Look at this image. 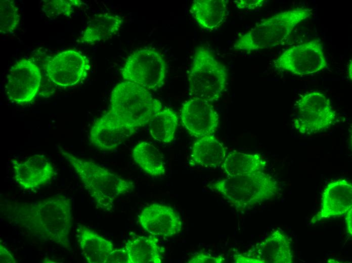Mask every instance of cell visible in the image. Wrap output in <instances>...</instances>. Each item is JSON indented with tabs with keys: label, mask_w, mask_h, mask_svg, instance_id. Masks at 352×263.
Segmentation results:
<instances>
[{
	"label": "cell",
	"mask_w": 352,
	"mask_h": 263,
	"mask_svg": "<svg viewBox=\"0 0 352 263\" xmlns=\"http://www.w3.org/2000/svg\"><path fill=\"white\" fill-rule=\"evenodd\" d=\"M188 79L192 97L211 103L217 101L226 89L228 70L209 49L200 47L195 49Z\"/></svg>",
	"instance_id": "8992f818"
},
{
	"label": "cell",
	"mask_w": 352,
	"mask_h": 263,
	"mask_svg": "<svg viewBox=\"0 0 352 263\" xmlns=\"http://www.w3.org/2000/svg\"><path fill=\"white\" fill-rule=\"evenodd\" d=\"M267 1L237 0L234 2L235 7L240 10H254L261 7Z\"/></svg>",
	"instance_id": "f1b7e54d"
},
{
	"label": "cell",
	"mask_w": 352,
	"mask_h": 263,
	"mask_svg": "<svg viewBox=\"0 0 352 263\" xmlns=\"http://www.w3.org/2000/svg\"><path fill=\"white\" fill-rule=\"evenodd\" d=\"M352 209H350L347 213L345 214V224L346 227V230L349 235L351 236L352 234Z\"/></svg>",
	"instance_id": "1f68e13d"
},
{
	"label": "cell",
	"mask_w": 352,
	"mask_h": 263,
	"mask_svg": "<svg viewBox=\"0 0 352 263\" xmlns=\"http://www.w3.org/2000/svg\"><path fill=\"white\" fill-rule=\"evenodd\" d=\"M90 69L88 58L75 50L62 51L50 59L46 71L49 79L61 87L76 85L86 77Z\"/></svg>",
	"instance_id": "30bf717a"
},
{
	"label": "cell",
	"mask_w": 352,
	"mask_h": 263,
	"mask_svg": "<svg viewBox=\"0 0 352 263\" xmlns=\"http://www.w3.org/2000/svg\"><path fill=\"white\" fill-rule=\"evenodd\" d=\"M138 220L142 228L154 236L170 237L179 234L182 228L181 218L170 206L152 203L145 206Z\"/></svg>",
	"instance_id": "5bb4252c"
},
{
	"label": "cell",
	"mask_w": 352,
	"mask_h": 263,
	"mask_svg": "<svg viewBox=\"0 0 352 263\" xmlns=\"http://www.w3.org/2000/svg\"><path fill=\"white\" fill-rule=\"evenodd\" d=\"M178 123V116L173 110L162 109L156 113L148 123L150 134L156 141L169 143L174 139Z\"/></svg>",
	"instance_id": "d4e9b609"
},
{
	"label": "cell",
	"mask_w": 352,
	"mask_h": 263,
	"mask_svg": "<svg viewBox=\"0 0 352 263\" xmlns=\"http://www.w3.org/2000/svg\"><path fill=\"white\" fill-rule=\"evenodd\" d=\"M180 117L184 127L197 138L212 135L219 122V116L211 102L196 97L183 104Z\"/></svg>",
	"instance_id": "7c38bea8"
},
{
	"label": "cell",
	"mask_w": 352,
	"mask_h": 263,
	"mask_svg": "<svg viewBox=\"0 0 352 263\" xmlns=\"http://www.w3.org/2000/svg\"><path fill=\"white\" fill-rule=\"evenodd\" d=\"M123 263H161L165 251L156 236H137L121 248Z\"/></svg>",
	"instance_id": "ac0fdd59"
},
{
	"label": "cell",
	"mask_w": 352,
	"mask_h": 263,
	"mask_svg": "<svg viewBox=\"0 0 352 263\" xmlns=\"http://www.w3.org/2000/svg\"><path fill=\"white\" fill-rule=\"evenodd\" d=\"M337 116L329 99L314 91L301 95L296 102L293 125L301 134H315L334 125Z\"/></svg>",
	"instance_id": "52a82bcc"
},
{
	"label": "cell",
	"mask_w": 352,
	"mask_h": 263,
	"mask_svg": "<svg viewBox=\"0 0 352 263\" xmlns=\"http://www.w3.org/2000/svg\"><path fill=\"white\" fill-rule=\"evenodd\" d=\"M352 208V185L345 179L329 183L322 195L320 210L311 220L315 223L321 220L341 216Z\"/></svg>",
	"instance_id": "2e32d148"
},
{
	"label": "cell",
	"mask_w": 352,
	"mask_h": 263,
	"mask_svg": "<svg viewBox=\"0 0 352 263\" xmlns=\"http://www.w3.org/2000/svg\"><path fill=\"white\" fill-rule=\"evenodd\" d=\"M14 177L25 190H33L50 182L56 174L54 166L45 155L35 154L24 161H13Z\"/></svg>",
	"instance_id": "9a60e30c"
},
{
	"label": "cell",
	"mask_w": 352,
	"mask_h": 263,
	"mask_svg": "<svg viewBox=\"0 0 352 263\" xmlns=\"http://www.w3.org/2000/svg\"><path fill=\"white\" fill-rule=\"evenodd\" d=\"M132 157L136 163L149 176L158 177L165 174L163 156L153 144L147 142L139 143L133 148Z\"/></svg>",
	"instance_id": "cb8c5ba5"
},
{
	"label": "cell",
	"mask_w": 352,
	"mask_h": 263,
	"mask_svg": "<svg viewBox=\"0 0 352 263\" xmlns=\"http://www.w3.org/2000/svg\"><path fill=\"white\" fill-rule=\"evenodd\" d=\"M225 262V258L222 255L214 256L203 252L195 254L187 261L189 263H223Z\"/></svg>",
	"instance_id": "83f0119b"
},
{
	"label": "cell",
	"mask_w": 352,
	"mask_h": 263,
	"mask_svg": "<svg viewBox=\"0 0 352 263\" xmlns=\"http://www.w3.org/2000/svg\"><path fill=\"white\" fill-rule=\"evenodd\" d=\"M328 66L322 43L318 39L294 45L274 61L276 69L299 76L317 73Z\"/></svg>",
	"instance_id": "9c48e42d"
},
{
	"label": "cell",
	"mask_w": 352,
	"mask_h": 263,
	"mask_svg": "<svg viewBox=\"0 0 352 263\" xmlns=\"http://www.w3.org/2000/svg\"><path fill=\"white\" fill-rule=\"evenodd\" d=\"M122 23L119 15L108 13L98 14L87 22L80 40L83 43L91 44L107 39L117 33Z\"/></svg>",
	"instance_id": "7402d4cb"
},
{
	"label": "cell",
	"mask_w": 352,
	"mask_h": 263,
	"mask_svg": "<svg viewBox=\"0 0 352 263\" xmlns=\"http://www.w3.org/2000/svg\"><path fill=\"white\" fill-rule=\"evenodd\" d=\"M166 70V62L160 53L152 48H143L129 55L121 73L125 81L155 91L164 84Z\"/></svg>",
	"instance_id": "ba28073f"
},
{
	"label": "cell",
	"mask_w": 352,
	"mask_h": 263,
	"mask_svg": "<svg viewBox=\"0 0 352 263\" xmlns=\"http://www.w3.org/2000/svg\"><path fill=\"white\" fill-rule=\"evenodd\" d=\"M207 187L239 211L271 199L279 192L277 181L263 171L227 177Z\"/></svg>",
	"instance_id": "5b68a950"
},
{
	"label": "cell",
	"mask_w": 352,
	"mask_h": 263,
	"mask_svg": "<svg viewBox=\"0 0 352 263\" xmlns=\"http://www.w3.org/2000/svg\"><path fill=\"white\" fill-rule=\"evenodd\" d=\"M266 161L258 154L233 151L227 154L221 167L227 177L263 171Z\"/></svg>",
	"instance_id": "603a6c76"
},
{
	"label": "cell",
	"mask_w": 352,
	"mask_h": 263,
	"mask_svg": "<svg viewBox=\"0 0 352 263\" xmlns=\"http://www.w3.org/2000/svg\"><path fill=\"white\" fill-rule=\"evenodd\" d=\"M2 209L11 223L31 235L71 249L72 205L66 196L58 194L35 202H8Z\"/></svg>",
	"instance_id": "6da1fadb"
},
{
	"label": "cell",
	"mask_w": 352,
	"mask_h": 263,
	"mask_svg": "<svg viewBox=\"0 0 352 263\" xmlns=\"http://www.w3.org/2000/svg\"><path fill=\"white\" fill-rule=\"evenodd\" d=\"M347 76L349 80H351V76H352V62L351 60H349L348 65H347Z\"/></svg>",
	"instance_id": "d6a6232c"
},
{
	"label": "cell",
	"mask_w": 352,
	"mask_h": 263,
	"mask_svg": "<svg viewBox=\"0 0 352 263\" xmlns=\"http://www.w3.org/2000/svg\"><path fill=\"white\" fill-rule=\"evenodd\" d=\"M234 260L235 262L261 263V261L253 255L249 256L244 255L243 254L235 255L234 256Z\"/></svg>",
	"instance_id": "4dcf8cb0"
},
{
	"label": "cell",
	"mask_w": 352,
	"mask_h": 263,
	"mask_svg": "<svg viewBox=\"0 0 352 263\" xmlns=\"http://www.w3.org/2000/svg\"><path fill=\"white\" fill-rule=\"evenodd\" d=\"M162 109L161 103L153 98L148 90L124 80L112 91L110 108L106 113L122 125L136 130L148 124Z\"/></svg>",
	"instance_id": "3957f363"
},
{
	"label": "cell",
	"mask_w": 352,
	"mask_h": 263,
	"mask_svg": "<svg viewBox=\"0 0 352 263\" xmlns=\"http://www.w3.org/2000/svg\"><path fill=\"white\" fill-rule=\"evenodd\" d=\"M226 0H195L190 12L197 23L202 28L213 30L219 27L228 15Z\"/></svg>",
	"instance_id": "44dd1931"
},
{
	"label": "cell",
	"mask_w": 352,
	"mask_h": 263,
	"mask_svg": "<svg viewBox=\"0 0 352 263\" xmlns=\"http://www.w3.org/2000/svg\"><path fill=\"white\" fill-rule=\"evenodd\" d=\"M41 80L40 70L33 61L19 60L11 66L7 76L8 99L17 104L31 102L37 94Z\"/></svg>",
	"instance_id": "8fae6325"
},
{
	"label": "cell",
	"mask_w": 352,
	"mask_h": 263,
	"mask_svg": "<svg viewBox=\"0 0 352 263\" xmlns=\"http://www.w3.org/2000/svg\"><path fill=\"white\" fill-rule=\"evenodd\" d=\"M227 155L223 144L214 136L198 138L192 146L189 163L192 166L215 168L221 166Z\"/></svg>",
	"instance_id": "ffe728a7"
},
{
	"label": "cell",
	"mask_w": 352,
	"mask_h": 263,
	"mask_svg": "<svg viewBox=\"0 0 352 263\" xmlns=\"http://www.w3.org/2000/svg\"><path fill=\"white\" fill-rule=\"evenodd\" d=\"M253 255L261 263L293 262L291 242L280 229L274 231L264 240L256 244Z\"/></svg>",
	"instance_id": "d6986e66"
},
{
	"label": "cell",
	"mask_w": 352,
	"mask_h": 263,
	"mask_svg": "<svg viewBox=\"0 0 352 263\" xmlns=\"http://www.w3.org/2000/svg\"><path fill=\"white\" fill-rule=\"evenodd\" d=\"M313 11L310 8H296L264 19L240 35L235 41L233 49L250 53L279 46L288 39L296 26L312 16Z\"/></svg>",
	"instance_id": "277c9868"
},
{
	"label": "cell",
	"mask_w": 352,
	"mask_h": 263,
	"mask_svg": "<svg viewBox=\"0 0 352 263\" xmlns=\"http://www.w3.org/2000/svg\"><path fill=\"white\" fill-rule=\"evenodd\" d=\"M58 149L74 169L85 189L101 209L112 212L115 200L134 189L135 187L132 182L94 161L79 158L60 146Z\"/></svg>",
	"instance_id": "7a4b0ae2"
},
{
	"label": "cell",
	"mask_w": 352,
	"mask_h": 263,
	"mask_svg": "<svg viewBox=\"0 0 352 263\" xmlns=\"http://www.w3.org/2000/svg\"><path fill=\"white\" fill-rule=\"evenodd\" d=\"M0 262L17 263L18 261L8 248L2 242L0 244Z\"/></svg>",
	"instance_id": "f546056e"
},
{
	"label": "cell",
	"mask_w": 352,
	"mask_h": 263,
	"mask_svg": "<svg viewBox=\"0 0 352 263\" xmlns=\"http://www.w3.org/2000/svg\"><path fill=\"white\" fill-rule=\"evenodd\" d=\"M136 130L118 123L106 113L97 119L92 125L89 140L92 145L103 150L117 148Z\"/></svg>",
	"instance_id": "e0dca14e"
},
{
	"label": "cell",
	"mask_w": 352,
	"mask_h": 263,
	"mask_svg": "<svg viewBox=\"0 0 352 263\" xmlns=\"http://www.w3.org/2000/svg\"><path fill=\"white\" fill-rule=\"evenodd\" d=\"M76 237L81 253L89 263H123L121 249L91 228L78 225Z\"/></svg>",
	"instance_id": "4fadbf2b"
},
{
	"label": "cell",
	"mask_w": 352,
	"mask_h": 263,
	"mask_svg": "<svg viewBox=\"0 0 352 263\" xmlns=\"http://www.w3.org/2000/svg\"><path fill=\"white\" fill-rule=\"evenodd\" d=\"M20 14L14 1H0V33H13L20 22Z\"/></svg>",
	"instance_id": "484cf974"
},
{
	"label": "cell",
	"mask_w": 352,
	"mask_h": 263,
	"mask_svg": "<svg viewBox=\"0 0 352 263\" xmlns=\"http://www.w3.org/2000/svg\"><path fill=\"white\" fill-rule=\"evenodd\" d=\"M42 10L46 15L51 18L59 16L70 17L74 12V7L80 6L82 2L76 0L44 1Z\"/></svg>",
	"instance_id": "4316f807"
}]
</instances>
